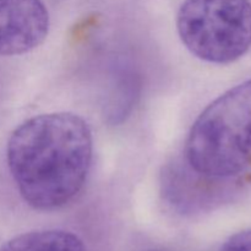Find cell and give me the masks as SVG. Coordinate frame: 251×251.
I'll return each instance as SVG.
<instances>
[{
  "label": "cell",
  "mask_w": 251,
  "mask_h": 251,
  "mask_svg": "<svg viewBox=\"0 0 251 251\" xmlns=\"http://www.w3.org/2000/svg\"><path fill=\"white\" fill-rule=\"evenodd\" d=\"M93 140L87 123L70 112L32 117L10 135L6 162L25 202L39 211L64 207L85 185Z\"/></svg>",
  "instance_id": "obj_1"
},
{
  "label": "cell",
  "mask_w": 251,
  "mask_h": 251,
  "mask_svg": "<svg viewBox=\"0 0 251 251\" xmlns=\"http://www.w3.org/2000/svg\"><path fill=\"white\" fill-rule=\"evenodd\" d=\"M191 171L210 179L242 173L251 161V78L226 91L205 108L185 144Z\"/></svg>",
  "instance_id": "obj_2"
},
{
  "label": "cell",
  "mask_w": 251,
  "mask_h": 251,
  "mask_svg": "<svg viewBox=\"0 0 251 251\" xmlns=\"http://www.w3.org/2000/svg\"><path fill=\"white\" fill-rule=\"evenodd\" d=\"M176 29L184 46L201 60L233 63L251 48V1L184 0Z\"/></svg>",
  "instance_id": "obj_3"
},
{
  "label": "cell",
  "mask_w": 251,
  "mask_h": 251,
  "mask_svg": "<svg viewBox=\"0 0 251 251\" xmlns=\"http://www.w3.org/2000/svg\"><path fill=\"white\" fill-rule=\"evenodd\" d=\"M48 32L49 12L42 0H0V56L33 50Z\"/></svg>",
  "instance_id": "obj_4"
},
{
  "label": "cell",
  "mask_w": 251,
  "mask_h": 251,
  "mask_svg": "<svg viewBox=\"0 0 251 251\" xmlns=\"http://www.w3.org/2000/svg\"><path fill=\"white\" fill-rule=\"evenodd\" d=\"M0 251H86L82 240L71 232L43 229L24 233L0 247Z\"/></svg>",
  "instance_id": "obj_5"
},
{
  "label": "cell",
  "mask_w": 251,
  "mask_h": 251,
  "mask_svg": "<svg viewBox=\"0 0 251 251\" xmlns=\"http://www.w3.org/2000/svg\"><path fill=\"white\" fill-rule=\"evenodd\" d=\"M220 251H251V229L232 235Z\"/></svg>",
  "instance_id": "obj_6"
}]
</instances>
